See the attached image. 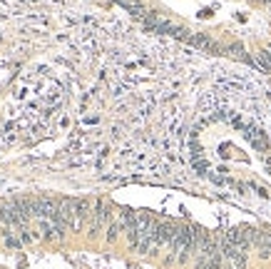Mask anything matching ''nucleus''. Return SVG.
<instances>
[{"label": "nucleus", "instance_id": "obj_1", "mask_svg": "<svg viewBox=\"0 0 271 269\" xmlns=\"http://www.w3.org/2000/svg\"><path fill=\"white\" fill-rule=\"evenodd\" d=\"M110 220H112V212H107V204L105 202H97L95 212L90 214V234L97 237L105 225H110Z\"/></svg>", "mask_w": 271, "mask_h": 269}, {"label": "nucleus", "instance_id": "obj_2", "mask_svg": "<svg viewBox=\"0 0 271 269\" xmlns=\"http://www.w3.org/2000/svg\"><path fill=\"white\" fill-rule=\"evenodd\" d=\"M174 234H177V227H174L172 222H157L155 232H152V244H155V249L164 247V244H172Z\"/></svg>", "mask_w": 271, "mask_h": 269}, {"label": "nucleus", "instance_id": "obj_3", "mask_svg": "<svg viewBox=\"0 0 271 269\" xmlns=\"http://www.w3.org/2000/svg\"><path fill=\"white\" fill-rule=\"evenodd\" d=\"M90 202L87 199H73V222H70V230L73 232H80L82 225L90 220Z\"/></svg>", "mask_w": 271, "mask_h": 269}, {"label": "nucleus", "instance_id": "obj_4", "mask_svg": "<svg viewBox=\"0 0 271 269\" xmlns=\"http://www.w3.org/2000/svg\"><path fill=\"white\" fill-rule=\"evenodd\" d=\"M244 135H246V140L259 150V152H266L269 150V142H266V135L259 130V127H254V125H244Z\"/></svg>", "mask_w": 271, "mask_h": 269}, {"label": "nucleus", "instance_id": "obj_5", "mask_svg": "<svg viewBox=\"0 0 271 269\" xmlns=\"http://www.w3.org/2000/svg\"><path fill=\"white\" fill-rule=\"evenodd\" d=\"M254 247L259 249V257H261V259H269L271 257V232H264V230L256 232Z\"/></svg>", "mask_w": 271, "mask_h": 269}, {"label": "nucleus", "instance_id": "obj_6", "mask_svg": "<svg viewBox=\"0 0 271 269\" xmlns=\"http://www.w3.org/2000/svg\"><path fill=\"white\" fill-rule=\"evenodd\" d=\"M254 65H256L259 70H264V73H271V55L266 50H261V52L254 58Z\"/></svg>", "mask_w": 271, "mask_h": 269}, {"label": "nucleus", "instance_id": "obj_7", "mask_svg": "<svg viewBox=\"0 0 271 269\" xmlns=\"http://www.w3.org/2000/svg\"><path fill=\"white\" fill-rule=\"evenodd\" d=\"M122 230V222H119V217L117 220H110V225H107V242H115L117 234Z\"/></svg>", "mask_w": 271, "mask_h": 269}, {"label": "nucleus", "instance_id": "obj_8", "mask_svg": "<svg viewBox=\"0 0 271 269\" xmlns=\"http://www.w3.org/2000/svg\"><path fill=\"white\" fill-rule=\"evenodd\" d=\"M227 50H229V55H232V58H239V60H249V55H244V47H241L239 42L229 45Z\"/></svg>", "mask_w": 271, "mask_h": 269}, {"label": "nucleus", "instance_id": "obj_9", "mask_svg": "<svg viewBox=\"0 0 271 269\" xmlns=\"http://www.w3.org/2000/svg\"><path fill=\"white\" fill-rule=\"evenodd\" d=\"M266 52H269V55H271V45H269V47H266Z\"/></svg>", "mask_w": 271, "mask_h": 269}]
</instances>
